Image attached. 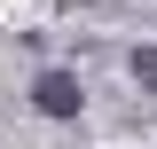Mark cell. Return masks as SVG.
I'll return each instance as SVG.
<instances>
[{
    "instance_id": "1",
    "label": "cell",
    "mask_w": 157,
    "mask_h": 149,
    "mask_svg": "<svg viewBox=\"0 0 157 149\" xmlns=\"http://www.w3.org/2000/svg\"><path fill=\"white\" fill-rule=\"evenodd\" d=\"M32 102H39L47 118H78V102H86V94H78V78H71V71H39Z\"/></svg>"
},
{
    "instance_id": "2",
    "label": "cell",
    "mask_w": 157,
    "mask_h": 149,
    "mask_svg": "<svg viewBox=\"0 0 157 149\" xmlns=\"http://www.w3.org/2000/svg\"><path fill=\"white\" fill-rule=\"evenodd\" d=\"M134 78H141V94H157V47H141V55H134Z\"/></svg>"
}]
</instances>
